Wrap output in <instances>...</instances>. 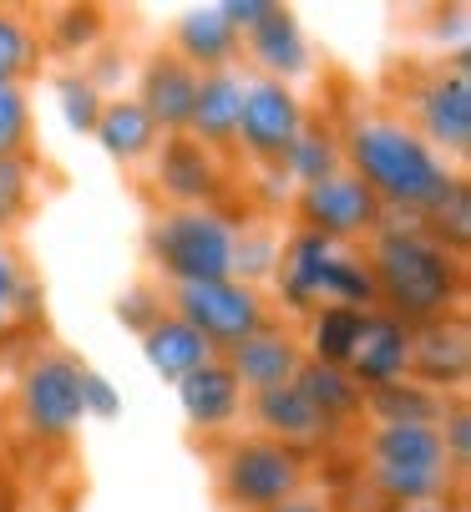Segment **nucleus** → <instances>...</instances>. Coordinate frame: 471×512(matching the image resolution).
I'll list each match as a JSON object with an SVG mask.
<instances>
[{"instance_id": "obj_30", "label": "nucleus", "mask_w": 471, "mask_h": 512, "mask_svg": "<svg viewBox=\"0 0 471 512\" xmlns=\"http://www.w3.org/2000/svg\"><path fill=\"white\" fill-rule=\"evenodd\" d=\"M102 36H107V11H102V6H66V11H56V16L41 26L46 56H66V61L92 56Z\"/></svg>"}, {"instance_id": "obj_3", "label": "nucleus", "mask_w": 471, "mask_h": 512, "mask_svg": "<svg viewBox=\"0 0 471 512\" xmlns=\"http://www.w3.org/2000/svg\"><path fill=\"white\" fill-rule=\"evenodd\" d=\"M360 477L380 507L446 502L456 497V472L436 426H365L360 431Z\"/></svg>"}, {"instance_id": "obj_1", "label": "nucleus", "mask_w": 471, "mask_h": 512, "mask_svg": "<svg viewBox=\"0 0 471 512\" xmlns=\"http://www.w3.org/2000/svg\"><path fill=\"white\" fill-rule=\"evenodd\" d=\"M345 168L380 198L385 218H426L456 183V168L436 158L396 112H355L340 127Z\"/></svg>"}, {"instance_id": "obj_27", "label": "nucleus", "mask_w": 471, "mask_h": 512, "mask_svg": "<svg viewBox=\"0 0 471 512\" xmlns=\"http://www.w3.org/2000/svg\"><path fill=\"white\" fill-rule=\"evenodd\" d=\"M446 401L451 396H436V391H426V386H416L406 376L396 386L365 391V416L360 421H370V426H436Z\"/></svg>"}, {"instance_id": "obj_22", "label": "nucleus", "mask_w": 471, "mask_h": 512, "mask_svg": "<svg viewBox=\"0 0 471 512\" xmlns=\"http://www.w3.org/2000/svg\"><path fill=\"white\" fill-rule=\"evenodd\" d=\"M142 355H147V365L157 376H163L168 386H178V381H188L193 371H203L208 360H218V350L188 325V320H178L173 310L163 315V320H152L142 335Z\"/></svg>"}, {"instance_id": "obj_43", "label": "nucleus", "mask_w": 471, "mask_h": 512, "mask_svg": "<svg viewBox=\"0 0 471 512\" xmlns=\"http://www.w3.org/2000/svg\"><path fill=\"white\" fill-rule=\"evenodd\" d=\"M380 512H461V502L446 497V502H411V507H380Z\"/></svg>"}, {"instance_id": "obj_38", "label": "nucleus", "mask_w": 471, "mask_h": 512, "mask_svg": "<svg viewBox=\"0 0 471 512\" xmlns=\"http://www.w3.org/2000/svg\"><path fill=\"white\" fill-rule=\"evenodd\" d=\"M82 406H87V421H117L122 416L117 386L102 371H92V365H87V376H82Z\"/></svg>"}, {"instance_id": "obj_29", "label": "nucleus", "mask_w": 471, "mask_h": 512, "mask_svg": "<svg viewBox=\"0 0 471 512\" xmlns=\"http://www.w3.org/2000/svg\"><path fill=\"white\" fill-rule=\"evenodd\" d=\"M320 305H345V310H380L375 300V274L365 264L360 249H335L330 264H325V279H320Z\"/></svg>"}, {"instance_id": "obj_33", "label": "nucleus", "mask_w": 471, "mask_h": 512, "mask_svg": "<svg viewBox=\"0 0 471 512\" xmlns=\"http://www.w3.org/2000/svg\"><path fill=\"white\" fill-rule=\"evenodd\" d=\"M279 234L269 224H239V249H233V279H244V284H259L274 274L279 264Z\"/></svg>"}, {"instance_id": "obj_34", "label": "nucleus", "mask_w": 471, "mask_h": 512, "mask_svg": "<svg viewBox=\"0 0 471 512\" xmlns=\"http://www.w3.org/2000/svg\"><path fill=\"white\" fill-rule=\"evenodd\" d=\"M56 102H61V117H66L71 132H87L92 137L107 97L87 82V71H61V77H56Z\"/></svg>"}, {"instance_id": "obj_12", "label": "nucleus", "mask_w": 471, "mask_h": 512, "mask_svg": "<svg viewBox=\"0 0 471 512\" xmlns=\"http://www.w3.org/2000/svg\"><path fill=\"white\" fill-rule=\"evenodd\" d=\"M416 386L436 391V396H461L466 376H471V330L466 315H446L431 325L411 330V371Z\"/></svg>"}, {"instance_id": "obj_24", "label": "nucleus", "mask_w": 471, "mask_h": 512, "mask_svg": "<svg viewBox=\"0 0 471 512\" xmlns=\"http://www.w3.org/2000/svg\"><path fill=\"white\" fill-rule=\"evenodd\" d=\"M360 330H365V315L360 310H345V305H314L304 315V330H299V350L304 360L314 365H335L345 371L355 345H360Z\"/></svg>"}, {"instance_id": "obj_4", "label": "nucleus", "mask_w": 471, "mask_h": 512, "mask_svg": "<svg viewBox=\"0 0 471 512\" xmlns=\"http://www.w3.org/2000/svg\"><path fill=\"white\" fill-rule=\"evenodd\" d=\"M147 264L168 289L233 279L239 218L228 208H163L147 224Z\"/></svg>"}, {"instance_id": "obj_16", "label": "nucleus", "mask_w": 471, "mask_h": 512, "mask_svg": "<svg viewBox=\"0 0 471 512\" xmlns=\"http://www.w3.org/2000/svg\"><path fill=\"white\" fill-rule=\"evenodd\" d=\"M345 371L360 391H380V386L406 381V371H411V325H401L385 310H370L365 330H360V345H355Z\"/></svg>"}, {"instance_id": "obj_5", "label": "nucleus", "mask_w": 471, "mask_h": 512, "mask_svg": "<svg viewBox=\"0 0 471 512\" xmlns=\"http://www.w3.org/2000/svg\"><path fill=\"white\" fill-rule=\"evenodd\" d=\"M213 477H218V502L228 512H269V507L304 492L309 457L249 431V436H228L223 442V452L213 462Z\"/></svg>"}, {"instance_id": "obj_9", "label": "nucleus", "mask_w": 471, "mask_h": 512, "mask_svg": "<svg viewBox=\"0 0 471 512\" xmlns=\"http://www.w3.org/2000/svg\"><path fill=\"white\" fill-rule=\"evenodd\" d=\"M289 213H294V229L320 234V239H330L335 249L365 244V239L385 224L380 198H375L350 168L335 173V178H325V183H314V188H299L294 203H289Z\"/></svg>"}, {"instance_id": "obj_18", "label": "nucleus", "mask_w": 471, "mask_h": 512, "mask_svg": "<svg viewBox=\"0 0 471 512\" xmlns=\"http://www.w3.org/2000/svg\"><path fill=\"white\" fill-rule=\"evenodd\" d=\"M239 102H244L239 71H208V77H198V102H193L188 137L198 142V148H208L213 158L239 153Z\"/></svg>"}, {"instance_id": "obj_25", "label": "nucleus", "mask_w": 471, "mask_h": 512, "mask_svg": "<svg viewBox=\"0 0 471 512\" xmlns=\"http://www.w3.org/2000/svg\"><path fill=\"white\" fill-rule=\"evenodd\" d=\"M279 173L294 183V193H299V188H314V183H325V178H335V173H345L340 127L325 122V117H309V122L299 127V137H294V148H289V158H284Z\"/></svg>"}, {"instance_id": "obj_19", "label": "nucleus", "mask_w": 471, "mask_h": 512, "mask_svg": "<svg viewBox=\"0 0 471 512\" xmlns=\"http://www.w3.org/2000/svg\"><path fill=\"white\" fill-rule=\"evenodd\" d=\"M244 56L259 66L254 77H269V82H284V87H294L304 71L314 66L309 41H304V31H299L289 6H274L254 31H244Z\"/></svg>"}, {"instance_id": "obj_20", "label": "nucleus", "mask_w": 471, "mask_h": 512, "mask_svg": "<svg viewBox=\"0 0 471 512\" xmlns=\"http://www.w3.org/2000/svg\"><path fill=\"white\" fill-rule=\"evenodd\" d=\"M335 244L320 239V234H304L294 229L284 244H279V264H274V295L289 315H309L314 305H320V279H325V264H330Z\"/></svg>"}, {"instance_id": "obj_8", "label": "nucleus", "mask_w": 471, "mask_h": 512, "mask_svg": "<svg viewBox=\"0 0 471 512\" xmlns=\"http://www.w3.org/2000/svg\"><path fill=\"white\" fill-rule=\"evenodd\" d=\"M168 310L178 320H188L218 355L233 350L239 340H249L254 330H264L274 320L264 289L259 284H244V279H208V284L168 289Z\"/></svg>"}, {"instance_id": "obj_36", "label": "nucleus", "mask_w": 471, "mask_h": 512, "mask_svg": "<svg viewBox=\"0 0 471 512\" xmlns=\"http://www.w3.org/2000/svg\"><path fill=\"white\" fill-rule=\"evenodd\" d=\"M436 436H441V447H446V462L456 477H466L471 467V411H466V396H451L441 421H436Z\"/></svg>"}, {"instance_id": "obj_11", "label": "nucleus", "mask_w": 471, "mask_h": 512, "mask_svg": "<svg viewBox=\"0 0 471 512\" xmlns=\"http://www.w3.org/2000/svg\"><path fill=\"white\" fill-rule=\"evenodd\" d=\"M152 188L168 198V208H223L233 183L223 173V158L198 148L193 137H163L152 153Z\"/></svg>"}, {"instance_id": "obj_7", "label": "nucleus", "mask_w": 471, "mask_h": 512, "mask_svg": "<svg viewBox=\"0 0 471 512\" xmlns=\"http://www.w3.org/2000/svg\"><path fill=\"white\" fill-rule=\"evenodd\" d=\"M82 376H87V365L66 350H36L26 360V371L16 381V411H21V426L31 442L66 447L82 431V421H87Z\"/></svg>"}, {"instance_id": "obj_2", "label": "nucleus", "mask_w": 471, "mask_h": 512, "mask_svg": "<svg viewBox=\"0 0 471 512\" xmlns=\"http://www.w3.org/2000/svg\"><path fill=\"white\" fill-rule=\"evenodd\" d=\"M365 264L375 274V300L401 325H431L461 315L466 259L446 254L416 218H385L365 239Z\"/></svg>"}, {"instance_id": "obj_10", "label": "nucleus", "mask_w": 471, "mask_h": 512, "mask_svg": "<svg viewBox=\"0 0 471 512\" xmlns=\"http://www.w3.org/2000/svg\"><path fill=\"white\" fill-rule=\"evenodd\" d=\"M309 122V107L294 87L269 82V77H244V102H239V153L259 168H284L299 127Z\"/></svg>"}, {"instance_id": "obj_40", "label": "nucleus", "mask_w": 471, "mask_h": 512, "mask_svg": "<svg viewBox=\"0 0 471 512\" xmlns=\"http://www.w3.org/2000/svg\"><path fill=\"white\" fill-rule=\"evenodd\" d=\"M274 6H279V0H223L218 11H223V21H228L233 31L244 36V31H254V26H259V21H264Z\"/></svg>"}, {"instance_id": "obj_26", "label": "nucleus", "mask_w": 471, "mask_h": 512, "mask_svg": "<svg viewBox=\"0 0 471 512\" xmlns=\"http://www.w3.org/2000/svg\"><path fill=\"white\" fill-rule=\"evenodd\" d=\"M294 391H299L314 411H320L325 421H335L340 431L360 426V416H365V391L350 381V371H335V365L304 360L299 376H294Z\"/></svg>"}, {"instance_id": "obj_39", "label": "nucleus", "mask_w": 471, "mask_h": 512, "mask_svg": "<svg viewBox=\"0 0 471 512\" xmlns=\"http://www.w3.org/2000/svg\"><path fill=\"white\" fill-rule=\"evenodd\" d=\"M26 279H31V269H26L21 249L16 244H0V310H6V315H11L16 295L26 289Z\"/></svg>"}, {"instance_id": "obj_13", "label": "nucleus", "mask_w": 471, "mask_h": 512, "mask_svg": "<svg viewBox=\"0 0 471 512\" xmlns=\"http://www.w3.org/2000/svg\"><path fill=\"white\" fill-rule=\"evenodd\" d=\"M244 416L259 426V436H269V442H279V447H289V452H299V457H309V452H330L340 436H345L335 421H325L320 411H314L294 386H279V391L249 396V411H244Z\"/></svg>"}, {"instance_id": "obj_23", "label": "nucleus", "mask_w": 471, "mask_h": 512, "mask_svg": "<svg viewBox=\"0 0 471 512\" xmlns=\"http://www.w3.org/2000/svg\"><path fill=\"white\" fill-rule=\"evenodd\" d=\"M92 137L102 142V153L122 168H137V163H152L157 142H163V132H157V122L137 107V97H107L102 102V117L92 127Z\"/></svg>"}, {"instance_id": "obj_14", "label": "nucleus", "mask_w": 471, "mask_h": 512, "mask_svg": "<svg viewBox=\"0 0 471 512\" xmlns=\"http://www.w3.org/2000/svg\"><path fill=\"white\" fill-rule=\"evenodd\" d=\"M233 381L244 386V396H264V391H279V386H294L299 365H304V350H299V335L279 320H269L264 330H254L249 340H239L233 350L218 355Z\"/></svg>"}, {"instance_id": "obj_21", "label": "nucleus", "mask_w": 471, "mask_h": 512, "mask_svg": "<svg viewBox=\"0 0 471 512\" xmlns=\"http://www.w3.org/2000/svg\"><path fill=\"white\" fill-rule=\"evenodd\" d=\"M168 51L188 61L198 77H208V71H233V61H244V36L223 21L218 6H193L178 16Z\"/></svg>"}, {"instance_id": "obj_15", "label": "nucleus", "mask_w": 471, "mask_h": 512, "mask_svg": "<svg viewBox=\"0 0 471 512\" xmlns=\"http://www.w3.org/2000/svg\"><path fill=\"white\" fill-rule=\"evenodd\" d=\"M137 107L157 122L163 137H188L193 102H198V71L178 61L173 51H152L137 71Z\"/></svg>"}, {"instance_id": "obj_42", "label": "nucleus", "mask_w": 471, "mask_h": 512, "mask_svg": "<svg viewBox=\"0 0 471 512\" xmlns=\"http://www.w3.org/2000/svg\"><path fill=\"white\" fill-rule=\"evenodd\" d=\"M0 512H21V492H16V482H11L6 462H0Z\"/></svg>"}, {"instance_id": "obj_6", "label": "nucleus", "mask_w": 471, "mask_h": 512, "mask_svg": "<svg viewBox=\"0 0 471 512\" xmlns=\"http://www.w3.org/2000/svg\"><path fill=\"white\" fill-rule=\"evenodd\" d=\"M436 158L466 163L471 153V56L466 46L451 66H431L406 82V117H401Z\"/></svg>"}, {"instance_id": "obj_32", "label": "nucleus", "mask_w": 471, "mask_h": 512, "mask_svg": "<svg viewBox=\"0 0 471 512\" xmlns=\"http://www.w3.org/2000/svg\"><path fill=\"white\" fill-rule=\"evenodd\" d=\"M416 224H421L446 254L466 259V244H471V188H466L461 173H456V183L441 193V203H436L426 218H416Z\"/></svg>"}, {"instance_id": "obj_31", "label": "nucleus", "mask_w": 471, "mask_h": 512, "mask_svg": "<svg viewBox=\"0 0 471 512\" xmlns=\"http://www.w3.org/2000/svg\"><path fill=\"white\" fill-rule=\"evenodd\" d=\"M36 153L21 158H0V244H11L21 234V224L36 213Z\"/></svg>"}, {"instance_id": "obj_17", "label": "nucleus", "mask_w": 471, "mask_h": 512, "mask_svg": "<svg viewBox=\"0 0 471 512\" xmlns=\"http://www.w3.org/2000/svg\"><path fill=\"white\" fill-rule=\"evenodd\" d=\"M178 406H183V416L198 436H223V431H233L244 421L249 396H244L239 381H233V371L223 360H208L203 371L178 381Z\"/></svg>"}, {"instance_id": "obj_41", "label": "nucleus", "mask_w": 471, "mask_h": 512, "mask_svg": "<svg viewBox=\"0 0 471 512\" xmlns=\"http://www.w3.org/2000/svg\"><path fill=\"white\" fill-rule=\"evenodd\" d=\"M269 512H330V502H325V497L299 492V497H289V502H279V507H269Z\"/></svg>"}, {"instance_id": "obj_44", "label": "nucleus", "mask_w": 471, "mask_h": 512, "mask_svg": "<svg viewBox=\"0 0 471 512\" xmlns=\"http://www.w3.org/2000/svg\"><path fill=\"white\" fill-rule=\"evenodd\" d=\"M11 340H16V325H11V315H6V310H0V350H6Z\"/></svg>"}, {"instance_id": "obj_37", "label": "nucleus", "mask_w": 471, "mask_h": 512, "mask_svg": "<svg viewBox=\"0 0 471 512\" xmlns=\"http://www.w3.org/2000/svg\"><path fill=\"white\" fill-rule=\"evenodd\" d=\"M163 315H168V289L163 284H132L127 295H117V320L132 335H142L152 320H163Z\"/></svg>"}, {"instance_id": "obj_28", "label": "nucleus", "mask_w": 471, "mask_h": 512, "mask_svg": "<svg viewBox=\"0 0 471 512\" xmlns=\"http://www.w3.org/2000/svg\"><path fill=\"white\" fill-rule=\"evenodd\" d=\"M46 61L41 46V26L16 11V6H0V87H26Z\"/></svg>"}, {"instance_id": "obj_35", "label": "nucleus", "mask_w": 471, "mask_h": 512, "mask_svg": "<svg viewBox=\"0 0 471 512\" xmlns=\"http://www.w3.org/2000/svg\"><path fill=\"white\" fill-rule=\"evenodd\" d=\"M31 137H36V112L26 87H0V158L31 153Z\"/></svg>"}]
</instances>
